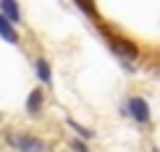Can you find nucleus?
Masks as SVG:
<instances>
[{
	"mask_svg": "<svg viewBox=\"0 0 160 152\" xmlns=\"http://www.w3.org/2000/svg\"><path fill=\"white\" fill-rule=\"evenodd\" d=\"M8 144L16 147L18 152H48V142L34 136V134H11Z\"/></svg>",
	"mask_w": 160,
	"mask_h": 152,
	"instance_id": "obj_1",
	"label": "nucleus"
},
{
	"mask_svg": "<svg viewBox=\"0 0 160 152\" xmlns=\"http://www.w3.org/2000/svg\"><path fill=\"white\" fill-rule=\"evenodd\" d=\"M108 45H110V50L116 52L121 61H137V58H139V47H137V42H131V39H126V37L110 34V37H108Z\"/></svg>",
	"mask_w": 160,
	"mask_h": 152,
	"instance_id": "obj_2",
	"label": "nucleus"
},
{
	"mask_svg": "<svg viewBox=\"0 0 160 152\" xmlns=\"http://www.w3.org/2000/svg\"><path fill=\"white\" fill-rule=\"evenodd\" d=\"M126 115H131L137 123H150V102L144 97H129L126 100Z\"/></svg>",
	"mask_w": 160,
	"mask_h": 152,
	"instance_id": "obj_3",
	"label": "nucleus"
},
{
	"mask_svg": "<svg viewBox=\"0 0 160 152\" xmlns=\"http://www.w3.org/2000/svg\"><path fill=\"white\" fill-rule=\"evenodd\" d=\"M0 16H3V18H8L13 26H16V24H21V8H18V3H16V0H0Z\"/></svg>",
	"mask_w": 160,
	"mask_h": 152,
	"instance_id": "obj_4",
	"label": "nucleus"
},
{
	"mask_svg": "<svg viewBox=\"0 0 160 152\" xmlns=\"http://www.w3.org/2000/svg\"><path fill=\"white\" fill-rule=\"evenodd\" d=\"M42 108H45V92L37 87V89L29 92V97H26V113L29 115H39Z\"/></svg>",
	"mask_w": 160,
	"mask_h": 152,
	"instance_id": "obj_5",
	"label": "nucleus"
},
{
	"mask_svg": "<svg viewBox=\"0 0 160 152\" xmlns=\"http://www.w3.org/2000/svg\"><path fill=\"white\" fill-rule=\"evenodd\" d=\"M0 37H3L5 42H11V45H18V42H21V37H18L16 26H13L8 18H3V16H0Z\"/></svg>",
	"mask_w": 160,
	"mask_h": 152,
	"instance_id": "obj_6",
	"label": "nucleus"
},
{
	"mask_svg": "<svg viewBox=\"0 0 160 152\" xmlns=\"http://www.w3.org/2000/svg\"><path fill=\"white\" fill-rule=\"evenodd\" d=\"M34 71H37V79L42 84H52V68H50L48 58H37L34 61Z\"/></svg>",
	"mask_w": 160,
	"mask_h": 152,
	"instance_id": "obj_7",
	"label": "nucleus"
},
{
	"mask_svg": "<svg viewBox=\"0 0 160 152\" xmlns=\"http://www.w3.org/2000/svg\"><path fill=\"white\" fill-rule=\"evenodd\" d=\"M68 126L79 134V139H84V142H87V139H92V131H89V129H84L79 121H71V118H68Z\"/></svg>",
	"mask_w": 160,
	"mask_h": 152,
	"instance_id": "obj_8",
	"label": "nucleus"
},
{
	"mask_svg": "<svg viewBox=\"0 0 160 152\" xmlns=\"http://www.w3.org/2000/svg\"><path fill=\"white\" fill-rule=\"evenodd\" d=\"M71 150H74V152H87L89 147H87L84 139H71Z\"/></svg>",
	"mask_w": 160,
	"mask_h": 152,
	"instance_id": "obj_9",
	"label": "nucleus"
}]
</instances>
